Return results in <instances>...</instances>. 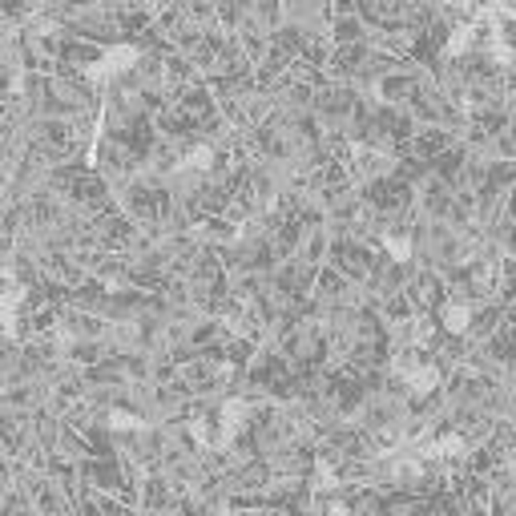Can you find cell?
<instances>
[{
  "label": "cell",
  "instance_id": "cell-1",
  "mask_svg": "<svg viewBox=\"0 0 516 516\" xmlns=\"http://www.w3.org/2000/svg\"><path fill=\"white\" fill-rule=\"evenodd\" d=\"M133 61H137V53H133V48L117 45V48H105V53H101V61H93L85 73H89V77H93V81H109V77H117V73H125Z\"/></svg>",
  "mask_w": 516,
  "mask_h": 516
},
{
  "label": "cell",
  "instance_id": "cell-2",
  "mask_svg": "<svg viewBox=\"0 0 516 516\" xmlns=\"http://www.w3.org/2000/svg\"><path fill=\"white\" fill-rule=\"evenodd\" d=\"M21 298H24L21 287L0 290V322H4L8 335H16V311H21Z\"/></svg>",
  "mask_w": 516,
  "mask_h": 516
},
{
  "label": "cell",
  "instance_id": "cell-3",
  "mask_svg": "<svg viewBox=\"0 0 516 516\" xmlns=\"http://www.w3.org/2000/svg\"><path fill=\"white\" fill-rule=\"evenodd\" d=\"M210 166H214V150H210V145H194V150L177 161L182 174H190V169H194V174H202V169H210Z\"/></svg>",
  "mask_w": 516,
  "mask_h": 516
},
{
  "label": "cell",
  "instance_id": "cell-4",
  "mask_svg": "<svg viewBox=\"0 0 516 516\" xmlns=\"http://www.w3.org/2000/svg\"><path fill=\"white\" fill-rule=\"evenodd\" d=\"M109 427H117V432H145V419H137L133 411H113Z\"/></svg>",
  "mask_w": 516,
  "mask_h": 516
},
{
  "label": "cell",
  "instance_id": "cell-5",
  "mask_svg": "<svg viewBox=\"0 0 516 516\" xmlns=\"http://www.w3.org/2000/svg\"><path fill=\"white\" fill-rule=\"evenodd\" d=\"M214 516H234V512H230V508H218V512H214Z\"/></svg>",
  "mask_w": 516,
  "mask_h": 516
},
{
  "label": "cell",
  "instance_id": "cell-6",
  "mask_svg": "<svg viewBox=\"0 0 516 516\" xmlns=\"http://www.w3.org/2000/svg\"><path fill=\"white\" fill-rule=\"evenodd\" d=\"M145 4H158V0H145Z\"/></svg>",
  "mask_w": 516,
  "mask_h": 516
}]
</instances>
